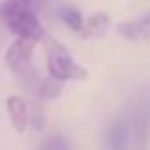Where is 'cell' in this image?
I'll use <instances>...</instances> for the list:
<instances>
[{
	"mask_svg": "<svg viewBox=\"0 0 150 150\" xmlns=\"http://www.w3.org/2000/svg\"><path fill=\"white\" fill-rule=\"evenodd\" d=\"M0 19L19 40L34 44L46 38V30L36 15V0H4L0 4Z\"/></svg>",
	"mask_w": 150,
	"mask_h": 150,
	"instance_id": "cell-1",
	"label": "cell"
},
{
	"mask_svg": "<svg viewBox=\"0 0 150 150\" xmlns=\"http://www.w3.org/2000/svg\"><path fill=\"white\" fill-rule=\"evenodd\" d=\"M46 59L50 78L59 84L69 80H84L88 70L70 55V51L55 38H46Z\"/></svg>",
	"mask_w": 150,
	"mask_h": 150,
	"instance_id": "cell-2",
	"label": "cell"
},
{
	"mask_svg": "<svg viewBox=\"0 0 150 150\" xmlns=\"http://www.w3.org/2000/svg\"><path fill=\"white\" fill-rule=\"evenodd\" d=\"M6 63L19 78L21 82L33 91H38L42 84V78H38L36 70L33 67V42L27 40H15L10 44L6 51Z\"/></svg>",
	"mask_w": 150,
	"mask_h": 150,
	"instance_id": "cell-3",
	"label": "cell"
},
{
	"mask_svg": "<svg viewBox=\"0 0 150 150\" xmlns=\"http://www.w3.org/2000/svg\"><path fill=\"white\" fill-rule=\"evenodd\" d=\"M135 125L131 122L118 120L108 127L105 137V148L106 150H125L133 141V133H135Z\"/></svg>",
	"mask_w": 150,
	"mask_h": 150,
	"instance_id": "cell-4",
	"label": "cell"
},
{
	"mask_svg": "<svg viewBox=\"0 0 150 150\" xmlns=\"http://www.w3.org/2000/svg\"><path fill=\"white\" fill-rule=\"evenodd\" d=\"M6 105H8V114H10V118H11L13 127L17 129V131H25L30 125V108L25 103V99L15 95V97H10V99L6 101Z\"/></svg>",
	"mask_w": 150,
	"mask_h": 150,
	"instance_id": "cell-5",
	"label": "cell"
},
{
	"mask_svg": "<svg viewBox=\"0 0 150 150\" xmlns=\"http://www.w3.org/2000/svg\"><path fill=\"white\" fill-rule=\"evenodd\" d=\"M57 15H59V19H61L69 29L76 30V33H82V27H84L86 17L80 13L78 8L70 6V4H61V6L57 8Z\"/></svg>",
	"mask_w": 150,
	"mask_h": 150,
	"instance_id": "cell-6",
	"label": "cell"
},
{
	"mask_svg": "<svg viewBox=\"0 0 150 150\" xmlns=\"http://www.w3.org/2000/svg\"><path fill=\"white\" fill-rule=\"evenodd\" d=\"M110 27V17L106 13H93L91 17H88L84 21V27H82V33L86 36H101L108 30Z\"/></svg>",
	"mask_w": 150,
	"mask_h": 150,
	"instance_id": "cell-7",
	"label": "cell"
},
{
	"mask_svg": "<svg viewBox=\"0 0 150 150\" xmlns=\"http://www.w3.org/2000/svg\"><path fill=\"white\" fill-rule=\"evenodd\" d=\"M118 34L131 42H141V40H146L150 36V33L141 25V21H125L118 25Z\"/></svg>",
	"mask_w": 150,
	"mask_h": 150,
	"instance_id": "cell-8",
	"label": "cell"
},
{
	"mask_svg": "<svg viewBox=\"0 0 150 150\" xmlns=\"http://www.w3.org/2000/svg\"><path fill=\"white\" fill-rule=\"evenodd\" d=\"M38 150H70V146H69V141L63 135H53V137H48L38 146Z\"/></svg>",
	"mask_w": 150,
	"mask_h": 150,
	"instance_id": "cell-9",
	"label": "cell"
},
{
	"mask_svg": "<svg viewBox=\"0 0 150 150\" xmlns=\"http://www.w3.org/2000/svg\"><path fill=\"white\" fill-rule=\"evenodd\" d=\"M139 21H141V25H143V27H144V29H146V30H148V33H150V11H148V13H144V15H143V17H141V19H139Z\"/></svg>",
	"mask_w": 150,
	"mask_h": 150,
	"instance_id": "cell-10",
	"label": "cell"
},
{
	"mask_svg": "<svg viewBox=\"0 0 150 150\" xmlns=\"http://www.w3.org/2000/svg\"><path fill=\"white\" fill-rule=\"evenodd\" d=\"M36 4H38V0H36Z\"/></svg>",
	"mask_w": 150,
	"mask_h": 150,
	"instance_id": "cell-11",
	"label": "cell"
}]
</instances>
